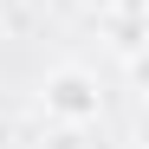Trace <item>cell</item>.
Here are the masks:
<instances>
[{
  "label": "cell",
  "instance_id": "7a4b0ae2",
  "mask_svg": "<svg viewBox=\"0 0 149 149\" xmlns=\"http://www.w3.org/2000/svg\"><path fill=\"white\" fill-rule=\"evenodd\" d=\"M78 7H84V13H117L123 0H78Z\"/></svg>",
  "mask_w": 149,
  "mask_h": 149
},
{
  "label": "cell",
  "instance_id": "3957f363",
  "mask_svg": "<svg viewBox=\"0 0 149 149\" xmlns=\"http://www.w3.org/2000/svg\"><path fill=\"white\" fill-rule=\"evenodd\" d=\"M45 149H78V130H58V136L45 143Z\"/></svg>",
  "mask_w": 149,
  "mask_h": 149
},
{
  "label": "cell",
  "instance_id": "6da1fadb",
  "mask_svg": "<svg viewBox=\"0 0 149 149\" xmlns=\"http://www.w3.org/2000/svg\"><path fill=\"white\" fill-rule=\"evenodd\" d=\"M39 110L52 130H84V123L104 117V91H97V71L84 65H52L39 78Z\"/></svg>",
  "mask_w": 149,
  "mask_h": 149
}]
</instances>
